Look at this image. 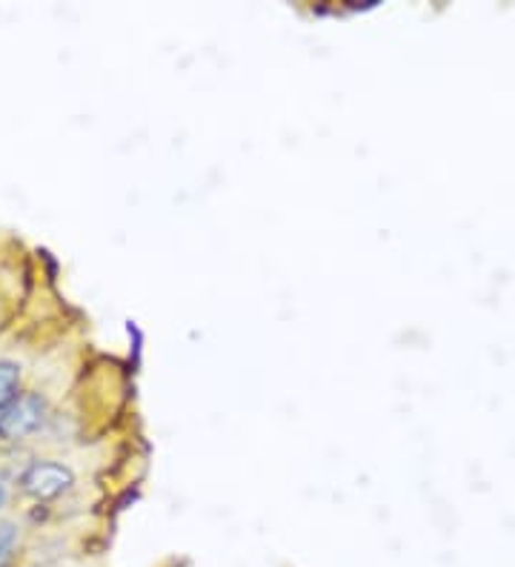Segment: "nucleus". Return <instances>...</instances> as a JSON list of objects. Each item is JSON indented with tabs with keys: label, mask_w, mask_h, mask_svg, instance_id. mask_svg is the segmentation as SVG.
Returning a JSON list of instances; mask_svg holds the SVG:
<instances>
[{
	"label": "nucleus",
	"mask_w": 515,
	"mask_h": 567,
	"mask_svg": "<svg viewBox=\"0 0 515 567\" xmlns=\"http://www.w3.org/2000/svg\"><path fill=\"white\" fill-rule=\"evenodd\" d=\"M47 415V402L38 393L18 395L9 408L0 410V439L3 442H21L32 436L34 430L43 424Z\"/></svg>",
	"instance_id": "nucleus-1"
},
{
	"label": "nucleus",
	"mask_w": 515,
	"mask_h": 567,
	"mask_svg": "<svg viewBox=\"0 0 515 567\" xmlns=\"http://www.w3.org/2000/svg\"><path fill=\"white\" fill-rule=\"evenodd\" d=\"M75 482L72 471L63 467L58 462H34L29 464L27 473L21 476V485L29 496L49 502V498H58L63 491H69Z\"/></svg>",
	"instance_id": "nucleus-2"
},
{
	"label": "nucleus",
	"mask_w": 515,
	"mask_h": 567,
	"mask_svg": "<svg viewBox=\"0 0 515 567\" xmlns=\"http://www.w3.org/2000/svg\"><path fill=\"white\" fill-rule=\"evenodd\" d=\"M18 384H21V367L14 361H0V410L18 399Z\"/></svg>",
	"instance_id": "nucleus-3"
},
{
	"label": "nucleus",
	"mask_w": 515,
	"mask_h": 567,
	"mask_svg": "<svg viewBox=\"0 0 515 567\" xmlns=\"http://www.w3.org/2000/svg\"><path fill=\"white\" fill-rule=\"evenodd\" d=\"M14 539H18V530L12 525H0V561L9 556V550L14 547Z\"/></svg>",
	"instance_id": "nucleus-4"
},
{
	"label": "nucleus",
	"mask_w": 515,
	"mask_h": 567,
	"mask_svg": "<svg viewBox=\"0 0 515 567\" xmlns=\"http://www.w3.org/2000/svg\"><path fill=\"white\" fill-rule=\"evenodd\" d=\"M7 502V491H3V485H0V505Z\"/></svg>",
	"instance_id": "nucleus-5"
}]
</instances>
